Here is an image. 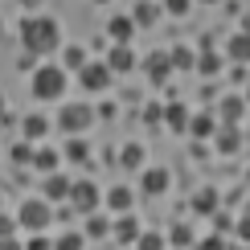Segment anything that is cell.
<instances>
[{
  "label": "cell",
  "instance_id": "1",
  "mask_svg": "<svg viewBox=\"0 0 250 250\" xmlns=\"http://www.w3.org/2000/svg\"><path fill=\"white\" fill-rule=\"evenodd\" d=\"M21 41L29 54H54L62 45V29L54 17H25L21 21Z\"/></svg>",
  "mask_w": 250,
  "mask_h": 250
},
{
  "label": "cell",
  "instance_id": "2",
  "mask_svg": "<svg viewBox=\"0 0 250 250\" xmlns=\"http://www.w3.org/2000/svg\"><path fill=\"white\" fill-rule=\"evenodd\" d=\"M62 90H66V70L62 66H37L33 74V99H62Z\"/></svg>",
  "mask_w": 250,
  "mask_h": 250
},
{
  "label": "cell",
  "instance_id": "3",
  "mask_svg": "<svg viewBox=\"0 0 250 250\" xmlns=\"http://www.w3.org/2000/svg\"><path fill=\"white\" fill-rule=\"evenodd\" d=\"M49 222H54V209H49V201H41V197L25 201L21 213H17V226H25V230H33V234H45Z\"/></svg>",
  "mask_w": 250,
  "mask_h": 250
},
{
  "label": "cell",
  "instance_id": "4",
  "mask_svg": "<svg viewBox=\"0 0 250 250\" xmlns=\"http://www.w3.org/2000/svg\"><path fill=\"white\" fill-rule=\"evenodd\" d=\"M74 209L82 213H95L99 209V189H95V181H70V197H66Z\"/></svg>",
  "mask_w": 250,
  "mask_h": 250
},
{
  "label": "cell",
  "instance_id": "5",
  "mask_svg": "<svg viewBox=\"0 0 250 250\" xmlns=\"http://www.w3.org/2000/svg\"><path fill=\"white\" fill-rule=\"evenodd\" d=\"M90 119H95V111L82 107V103H66V107H62V115H58V123H62V127H66L70 135L86 131V127H90Z\"/></svg>",
  "mask_w": 250,
  "mask_h": 250
},
{
  "label": "cell",
  "instance_id": "6",
  "mask_svg": "<svg viewBox=\"0 0 250 250\" xmlns=\"http://www.w3.org/2000/svg\"><path fill=\"white\" fill-rule=\"evenodd\" d=\"M78 78H82V86H86V90H107L111 86V70L99 66V62H86V66L78 70Z\"/></svg>",
  "mask_w": 250,
  "mask_h": 250
},
{
  "label": "cell",
  "instance_id": "7",
  "mask_svg": "<svg viewBox=\"0 0 250 250\" xmlns=\"http://www.w3.org/2000/svg\"><path fill=\"white\" fill-rule=\"evenodd\" d=\"M66 197H70V181H66L62 172H45V185H41V201L54 205V201H66Z\"/></svg>",
  "mask_w": 250,
  "mask_h": 250
},
{
  "label": "cell",
  "instance_id": "8",
  "mask_svg": "<svg viewBox=\"0 0 250 250\" xmlns=\"http://www.w3.org/2000/svg\"><path fill=\"white\" fill-rule=\"evenodd\" d=\"M103 66H107L111 74H127V70L135 66V58H131V45H115V49H111V58L103 62Z\"/></svg>",
  "mask_w": 250,
  "mask_h": 250
},
{
  "label": "cell",
  "instance_id": "9",
  "mask_svg": "<svg viewBox=\"0 0 250 250\" xmlns=\"http://www.w3.org/2000/svg\"><path fill=\"white\" fill-rule=\"evenodd\" d=\"M107 33H111V41H115V45H127L131 33H135V21H131V17H115V21L107 25Z\"/></svg>",
  "mask_w": 250,
  "mask_h": 250
},
{
  "label": "cell",
  "instance_id": "10",
  "mask_svg": "<svg viewBox=\"0 0 250 250\" xmlns=\"http://www.w3.org/2000/svg\"><path fill=\"white\" fill-rule=\"evenodd\" d=\"M144 193H164L168 189V168H144Z\"/></svg>",
  "mask_w": 250,
  "mask_h": 250
},
{
  "label": "cell",
  "instance_id": "11",
  "mask_svg": "<svg viewBox=\"0 0 250 250\" xmlns=\"http://www.w3.org/2000/svg\"><path fill=\"white\" fill-rule=\"evenodd\" d=\"M185 131H193L197 140H209V135L217 131V123H213V115H189V123H185Z\"/></svg>",
  "mask_w": 250,
  "mask_h": 250
},
{
  "label": "cell",
  "instance_id": "12",
  "mask_svg": "<svg viewBox=\"0 0 250 250\" xmlns=\"http://www.w3.org/2000/svg\"><path fill=\"white\" fill-rule=\"evenodd\" d=\"M21 131H25V140L33 144V140H41V135H49V119H45V115H25Z\"/></svg>",
  "mask_w": 250,
  "mask_h": 250
},
{
  "label": "cell",
  "instance_id": "13",
  "mask_svg": "<svg viewBox=\"0 0 250 250\" xmlns=\"http://www.w3.org/2000/svg\"><path fill=\"white\" fill-rule=\"evenodd\" d=\"M160 119H168V127H172V131H185V123H189V107H185V103H168Z\"/></svg>",
  "mask_w": 250,
  "mask_h": 250
},
{
  "label": "cell",
  "instance_id": "14",
  "mask_svg": "<svg viewBox=\"0 0 250 250\" xmlns=\"http://www.w3.org/2000/svg\"><path fill=\"white\" fill-rule=\"evenodd\" d=\"M107 205H111V209H119V213H127L131 209V189H123V185L107 189Z\"/></svg>",
  "mask_w": 250,
  "mask_h": 250
},
{
  "label": "cell",
  "instance_id": "15",
  "mask_svg": "<svg viewBox=\"0 0 250 250\" xmlns=\"http://www.w3.org/2000/svg\"><path fill=\"white\" fill-rule=\"evenodd\" d=\"M33 168H41V172H58V152L54 148H41V152H33Z\"/></svg>",
  "mask_w": 250,
  "mask_h": 250
},
{
  "label": "cell",
  "instance_id": "16",
  "mask_svg": "<svg viewBox=\"0 0 250 250\" xmlns=\"http://www.w3.org/2000/svg\"><path fill=\"white\" fill-rule=\"evenodd\" d=\"M242 111H246L242 99H226V103H222V119L230 123V127H238V123H242Z\"/></svg>",
  "mask_w": 250,
  "mask_h": 250
},
{
  "label": "cell",
  "instance_id": "17",
  "mask_svg": "<svg viewBox=\"0 0 250 250\" xmlns=\"http://www.w3.org/2000/svg\"><path fill=\"white\" fill-rule=\"evenodd\" d=\"M115 238H119V242H135V238H140L135 217H119V222H115Z\"/></svg>",
  "mask_w": 250,
  "mask_h": 250
},
{
  "label": "cell",
  "instance_id": "18",
  "mask_svg": "<svg viewBox=\"0 0 250 250\" xmlns=\"http://www.w3.org/2000/svg\"><path fill=\"white\" fill-rule=\"evenodd\" d=\"M119 164H123V168H144V148H140V144H127L123 156H119Z\"/></svg>",
  "mask_w": 250,
  "mask_h": 250
},
{
  "label": "cell",
  "instance_id": "19",
  "mask_svg": "<svg viewBox=\"0 0 250 250\" xmlns=\"http://www.w3.org/2000/svg\"><path fill=\"white\" fill-rule=\"evenodd\" d=\"M193 62H197V58H193V49H189V45H176V49H172V58H168V66H176V70H193Z\"/></svg>",
  "mask_w": 250,
  "mask_h": 250
},
{
  "label": "cell",
  "instance_id": "20",
  "mask_svg": "<svg viewBox=\"0 0 250 250\" xmlns=\"http://www.w3.org/2000/svg\"><path fill=\"white\" fill-rule=\"evenodd\" d=\"M193 209H197V213H213V209H217V193H213V189H201V193L193 197Z\"/></svg>",
  "mask_w": 250,
  "mask_h": 250
},
{
  "label": "cell",
  "instance_id": "21",
  "mask_svg": "<svg viewBox=\"0 0 250 250\" xmlns=\"http://www.w3.org/2000/svg\"><path fill=\"white\" fill-rule=\"evenodd\" d=\"M168 70H172V66H168V58H164V54H152V58H148V74H152L156 82L168 78Z\"/></svg>",
  "mask_w": 250,
  "mask_h": 250
},
{
  "label": "cell",
  "instance_id": "22",
  "mask_svg": "<svg viewBox=\"0 0 250 250\" xmlns=\"http://www.w3.org/2000/svg\"><path fill=\"white\" fill-rule=\"evenodd\" d=\"M54 250H86V238H82L78 230H70V234H62L54 242Z\"/></svg>",
  "mask_w": 250,
  "mask_h": 250
},
{
  "label": "cell",
  "instance_id": "23",
  "mask_svg": "<svg viewBox=\"0 0 250 250\" xmlns=\"http://www.w3.org/2000/svg\"><path fill=\"white\" fill-rule=\"evenodd\" d=\"M213 135H217V148H222V152H238V144H242L238 127H230V131H213Z\"/></svg>",
  "mask_w": 250,
  "mask_h": 250
},
{
  "label": "cell",
  "instance_id": "24",
  "mask_svg": "<svg viewBox=\"0 0 250 250\" xmlns=\"http://www.w3.org/2000/svg\"><path fill=\"white\" fill-rule=\"evenodd\" d=\"M62 54H66V66H62V70H82V66H86V54H82V45H66Z\"/></svg>",
  "mask_w": 250,
  "mask_h": 250
},
{
  "label": "cell",
  "instance_id": "25",
  "mask_svg": "<svg viewBox=\"0 0 250 250\" xmlns=\"http://www.w3.org/2000/svg\"><path fill=\"white\" fill-rule=\"evenodd\" d=\"M156 17H160V4H148V0H144V4L135 8V17H131V21H135V25H152Z\"/></svg>",
  "mask_w": 250,
  "mask_h": 250
},
{
  "label": "cell",
  "instance_id": "26",
  "mask_svg": "<svg viewBox=\"0 0 250 250\" xmlns=\"http://www.w3.org/2000/svg\"><path fill=\"white\" fill-rule=\"evenodd\" d=\"M66 160H78V164L86 160V140H78V135H74V140L66 144Z\"/></svg>",
  "mask_w": 250,
  "mask_h": 250
},
{
  "label": "cell",
  "instance_id": "27",
  "mask_svg": "<svg viewBox=\"0 0 250 250\" xmlns=\"http://www.w3.org/2000/svg\"><path fill=\"white\" fill-rule=\"evenodd\" d=\"M29 160H33V144H29V140L13 144V164H29Z\"/></svg>",
  "mask_w": 250,
  "mask_h": 250
},
{
  "label": "cell",
  "instance_id": "28",
  "mask_svg": "<svg viewBox=\"0 0 250 250\" xmlns=\"http://www.w3.org/2000/svg\"><path fill=\"white\" fill-rule=\"evenodd\" d=\"M86 217H90V222H86V234H90V238H103V234L111 230V226H107V217H95V213H86Z\"/></svg>",
  "mask_w": 250,
  "mask_h": 250
},
{
  "label": "cell",
  "instance_id": "29",
  "mask_svg": "<svg viewBox=\"0 0 250 250\" xmlns=\"http://www.w3.org/2000/svg\"><path fill=\"white\" fill-rule=\"evenodd\" d=\"M135 246H140V250H164V238L160 234H140V238H135Z\"/></svg>",
  "mask_w": 250,
  "mask_h": 250
},
{
  "label": "cell",
  "instance_id": "30",
  "mask_svg": "<svg viewBox=\"0 0 250 250\" xmlns=\"http://www.w3.org/2000/svg\"><path fill=\"white\" fill-rule=\"evenodd\" d=\"M193 66H197V70H201V74H217V70H222V62H217L213 54H205V58H197V62H193Z\"/></svg>",
  "mask_w": 250,
  "mask_h": 250
},
{
  "label": "cell",
  "instance_id": "31",
  "mask_svg": "<svg viewBox=\"0 0 250 250\" xmlns=\"http://www.w3.org/2000/svg\"><path fill=\"white\" fill-rule=\"evenodd\" d=\"M230 58H238V62L246 58V33H234L230 37Z\"/></svg>",
  "mask_w": 250,
  "mask_h": 250
},
{
  "label": "cell",
  "instance_id": "32",
  "mask_svg": "<svg viewBox=\"0 0 250 250\" xmlns=\"http://www.w3.org/2000/svg\"><path fill=\"white\" fill-rule=\"evenodd\" d=\"M172 242L176 246H193V230L189 226H172Z\"/></svg>",
  "mask_w": 250,
  "mask_h": 250
},
{
  "label": "cell",
  "instance_id": "33",
  "mask_svg": "<svg viewBox=\"0 0 250 250\" xmlns=\"http://www.w3.org/2000/svg\"><path fill=\"white\" fill-rule=\"evenodd\" d=\"M25 250H54V242H49L45 234H33V238H29V246H25Z\"/></svg>",
  "mask_w": 250,
  "mask_h": 250
},
{
  "label": "cell",
  "instance_id": "34",
  "mask_svg": "<svg viewBox=\"0 0 250 250\" xmlns=\"http://www.w3.org/2000/svg\"><path fill=\"white\" fill-rule=\"evenodd\" d=\"M164 8H168L172 17H185L189 13V0H164Z\"/></svg>",
  "mask_w": 250,
  "mask_h": 250
},
{
  "label": "cell",
  "instance_id": "35",
  "mask_svg": "<svg viewBox=\"0 0 250 250\" xmlns=\"http://www.w3.org/2000/svg\"><path fill=\"white\" fill-rule=\"evenodd\" d=\"M160 115H164V107H160V103H152V107H144V123H160Z\"/></svg>",
  "mask_w": 250,
  "mask_h": 250
},
{
  "label": "cell",
  "instance_id": "36",
  "mask_svg": "<svg viewBox=\"0 0 250 250\" xmlns=\"http://www.w3.org/2000/svg\"><path fill=\"white\" fill-rule=\"evenodd\" d=\"M197 250H226V242L222 238H201V242H193Z\"/></svg>",
  "mask_w": 250,
  "mask_h": 250
},
{
  "label": "cell",
  "instance_id": "37",
  "mask_svg": "<svg viewBox=\"0 0 250 250\" xmlns=\"http://www.w3.org/2000/svg\"><path fill=\"white\" fill-rule=\"evenodd\" d=\"M13 230H17V222H13V217H4V213H0V238H13Z\"/></svg>",
  "mask_w": 250,
  "mask_h": 250
},
{
  "label": "cell",
  "instance_id": "38",
  "mask_svg": "<svg viewBox=\"0 0 250 250\" xmlns=\"http://www.w3.org/2000/svg\"><path fill=\"white\" fill-rule=\"evenodd\" d=\"M0 250H21V246L13 242V238H0Z\"/></svg>",
  "mask_w": 250,
  "mask_h": 250
},
{
  "label": "cell",
  "instance_id": "39",
  "mask_svg": "<svg viewBox=\"0 0 250 250\" xmlns=\"http://www.w3.org/2000/svg\"><path fill=\"white\" fill-rule=\"evenodd\" d=\"M0 119H4V99H0Z\"/></svg>",
  "mask_w": 250,
  "mask_h": 250
},
{
  "label": "cell",
  "instance_id": "40",
  "mask_svg": "<svg viewBox=\"0 0 250 250\" xmlns=\"http://www.w3.org/2000/svg\"><path fill=\"white\" fill-rule=\"evenodd\" d=\"M95 4H103V0H95Z\"/></svg>",
  "mask_w": 250,
  "mask_h": 250
},
{
  "label": "cell",
  "instance_id": "41",
  "mask_svg": "<svg viewBox=\"0 0 250 250\" xmlns=\"http://www.w3.org/2000/svg\"><path fill=\"white\" fill-rule=\"evenodd\" d=\"M0 33H4V29H0Z\"/></svg>",
  "mask_w": 250,
  "mask_h": 250
}]
</instances>
